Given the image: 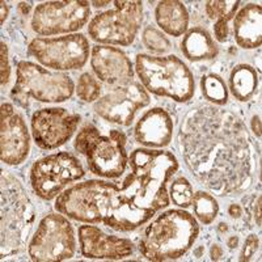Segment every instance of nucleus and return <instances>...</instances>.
<instances>
[{
	"label": "nucleus",
	"mask_w": 262,
	"mask_h": 262,
	"mask_svg": "<svg viewBox=\"0 0 262 262\" xmlns=\"http://www.w3.org/2000/svg\"><path fill=\"white\" fill-rule=\"evenodd\" d=\"M151 102L144 86L135 81L118 85L95 102L98 116L111 123L130 126L139 109Z\"/></svg>",
	"instance_id": "14"
},
{
	"label": "nucleus",
	"mask_w": 262,
	"mask_h": 262,
	"mask_svg": "<svg viewBox=\"0 0 262 262\" xmlns=\"http://www.w3.org/2000/svg\"><path fill=\"white\" fill-rule=\"evenodd\" d=\"M179 142L189 172L215 195L244 193L253 182V142L232 112L210 104L194 107L180 126Z\"/></svg>",
	"instance_id": "1"
},
{
	"label": "nucleus",
	"mask_w": 262,
	"mask_h": 262,
	"mask_svg": "<svg viewBox=\"0 0 262 262\" xmlns=\"http://www.w3.org/2000/svg\"><path fill=\"white\" fill-rule=\"evenodd\" d=\"M191 206H193L195 217L205 226L211 224L219 212V205H217L216 200L211 194L202 190L194 194Z\"/></svg>",
	"instance_id": "24"
},
{
	"label": "nucleus",
	"mask_w": 262,
	"mask_h": 262,
	"mask_svg": "<svg viewBox=\"0 0 262 262\" xmlns=\"http://www.w3.org/2000/svg\"><path fill=\"white\" fill-rule=\"evenodd\" d=\"M238 4H240V2H237V0H231V2L229 0H223V2L210 0V2H206L205 9L207 16L211 20H221V18L232 20L233 16L236 15Z\"/></svg>",
	"instance_id": "26"
},
{
	"label": "nucleus",
	"mask_w": 262,
	"mask_h": 262,
	"mask_svg": "<svg viewBox=\"0 0 262 262\" xmlns=\"http://www.w3.org/2000/svg\"><path fill=\"white\" fill-rule=\"evenodd\" d=\"M0 9H2V20H0V23L3 25L4 21H6L7 18V15H8V7H7L6 2H2V3H0Z\"/></svg>",
	"instance_id": "37"
},
{
	"label": "nucleus",
	"mask_w": 262,
	"mask_h": 262,
	"mask_svg": "<svg viewBox=\"0 0 262 262\" xmlns=\"http://www.w3.org/2000/svg\"><path fill=\"white\" fill-rule=\"evenodd\" d=\"M231 20L228 18H221V20H216L214 25V33H215V38H216L217 42H226L228 39L229 36V27L228 23Z\"/></svg>",
	"instance_id": "30"
},
{
	"label": "nucleus",
	"mask_w": 262,
	"mask_h": 262,
	"mask_svg": "<svg viewBox=\"0 0 262 262\" xmlns=\"http://www.w3.org/2000/svg\"><path fill=\"white\" fill-rule=\"evenodd\" d=\"M227 245H228L229 249H235V248L238 245V237H237V236H231V237L228 238V242H227Z\"/></svg>",
	"instance_id": "38"
},
{
	"label": "nucleus",
	"mask_w": 262,
	"mask_h": 262,
	"mask_svg": "<svg viewBox=\"0 0 262 262\" xmlns=\"http://www.w3.org/2000/svg\"><path fill=\"white\" fill-rule=\"evenodd\" d=\"M254 217H256L257 226H261V195H258L256 202V210H254Z\"/></svg>",
	"instance_id": "35"
},
{
	"label": "nucleus",
	"mask_w": 262,
	"mask_h": 262,
	"mask_svg": "<svg viewBox=\"0 0 262 262\" xmlns=\"http://www.w3.org/2000/svg\"><path fill=\"white\" fill-rule=\"evenodd\" d=\"M116 8L98 13L91 20L88 34L104 45L128 46L135 41L143 23L142 2H114Z\"/></svg>",
	"instance_id": "8"
},
{
	"label": "nucleus",
	"mask_w": 262,
	"mask_h": 262,
	"mask_svg": "<svg viewBox=\"0 0 262 262\" xmlns=\"http://www.w3.org/2000/svg\"><path fill=\"white\" fill-rule=\"evenodd\" d=\"M169 194L173 205L182 207V209H188L189 206H191L194 195L193 186L185 177H179L170 184Z\"/></svg>",
	"instance_id": "25"
},
{
	"label": "nucleus",
	"mask_w": 262,
	"mask_h": 262,
	"mask_svg": "<svg viewBox=\"0 0 262 262\" xmlns=\"http://www.w3.org/2000/svg\"><path fill=\"white\" fill-rule=\"evenodd\" d=\"M85 172L78 158L58 152L39 159L30 169V185L39 198L50 201L69 184L83 179Z\"/></svg>",
	"instance_id": "10"
},
{
	"label": "nucleus",
	"mask_w": 262,
	"mask_h": 262,
	"mask_svg": "<svg viewBox=\"0 0 262 262\" xmlns=\"http://www.w3.org/2000/svg\"><path fill=\"white\" fill-rule=\"evenodd\" d=\"M135 70L144 90L154 95L186 102L195 92L193 74L176 55L152 57L139 54L135 58Z\"/></svg>",
	"instance_id": "5"
},
{
	"label": "nucleus",
	"mask_w": 262,
	"mask_h": 262,
	"mask_svg": "<svg viewBox=\"0 0 262 262\" xmlns=\"http://www.w3.org/2000/svg\"><path fill=\"white\" fill-rule=\"evenodd\" d=\"M107 4H111V2H92V6L96 8H100V7H105Z\"/></svg>",
	"instance_id": "39"
},
{
	"label": "nucleus",
	"mask_w": 262,
	"mask_h": 262,
	"mask_svg": "<svg viewBox=\"0 0 262 262\" xmlns=\"http://www.w3.org/2000/svg\"><path fill=\"white\" fill-rule=\"evenodd\" d=\"M210 254H211L212 261H217V259H221L222 256H223V249H222L221 245L214 244L211 247V250H210Z\"/></svg>",
	"instance_id": "32"
},
{
	"label": "nucleus",
	"mask_w": 262,
	"mask_h": 262,
	"mask_svg": "<svg viewBox=\"0 0 262 262\" xmlns=\"http://www.w3.org/2000/svg\"><path fill=\"white\" fill-rule=\"evenodd\" d=\"M135 139L148 148H163L173 137V121L163 107H152L138 121L134 130Z\"/></svg>",
	"instance_id": "18"
},
{
	"label": "nucleus",
	"mask_w": 262,
	"mask_h": 262,
	"mask_svg": "<svg viewBox=\"0 0 262 262\" xmlns=\"http://www.w3.org/2000/svg\"><path fill=\"white\" fill-rule=\"evenodd\" d=\"M198 233L200 226L194 215L185 210H168L144 229L139 250L148 261H172L193 247Z\"/></svg>",
	"instance_id": "3"
},
{
	"label": "nucleus",
	"mask_w": 262,
	"mask_h": 262,
	"mask_svg": "<svg viewBox=\"0 0 262 262\" xmlns=\"http://www.w3.org/2000/svg\"><path fill=\"white\" fill-rule=\"evenodd\" d=\"M259 247V238L257 235H249L244 243V248L240 254V261H250L254 253L257 252Z\"/></svg>",
	"instance_id": "29"
},
{
	"label": "nucleus",
	"mask_w": 262,
	"mask_h": 262,
	"mask_svg": "<svg viewBox=\"0 0 262 262\" xmlns=\"http://www.w3.org/2000/svg\"><path fill=\"white\" fill-rule=\"evenodd\" d=\"M81 118L63 107H45L34 112L30 121L33 139L42 149H55L72 138Z\"/></svg>",
	"instance_id": "13"
},
{
	"label": "nucleus",
	"mask_w": 262,
	"mask_h": 262,
	"mask_svg": "<svg viewBox=\"0 0 262 262\" xmlns=\"http://www.w3.org/2000/svg\"><path fill=\"white\" fill-rule=\"evenodd\" d=\"M144 48L155 54H164L170 50V42L160 30L154 27H147L142 34Z\"/></svg>",
	"instance_id": "27"
},
{
	"label": "nucleus",
	"mask_w": 262,
	"mask_h": 262,
	"mask_svg": "<svg viewBox=\"0 0 262 262\" xmlns=\"http://www.w3.org/2000/svg\"><path fill=\"white\" fill-rule=\"evenodd\" d=\"M228 214L231 215V217L233 219H238V217H242L243 215V209L240 205H231L228 209Z\"/></svg>",
	"instance_id": "33"
},
{
	"label": "nucleus",
	"mask_w": 262,
	"mask_h": 262,
	"mask_svg": "<svg viewBox=\"0 0 262 262\" xmlns=\"http://www.w3.org/2000/svg\"><path fill=\"white\" fill-rule=\"evenodd\" d=\"M155 18L159 27L172 37H180L189 27V13L184 3L177 0H164L156 6Z\"/></svg>",
	"instance_id": "20"
},
{
	"label": "nucleus",
	"mask_w": 262,
	"mask_h": 262,
	"mask_svg": "<svg viewBox=\"0 0 262 262\" xmlns=\"http://www.w3.org/2000/svg\"><path fill=\"white\" fill-rule=\"evenodd\" d=\"M75 250L76 238L72 224L60 212L46 215L28 245L30 259L37 262L66 261L75 256Z\"/></svg>",
	"instance_id": "9"
},
{
	"label": "nucleus",
	"mask_w": 262,
	"mask_h": 262,
	"mask_svg": "<svg viewBox=\"0 0 262 262\" xmlns=\"http://www.w3.org/2000/svg\"><path fill=\"white\" fill-rule=\"evenodd\" d=\"M229 91L236 100L242 102L249 101L258 88V75L249 64H237L229 75Z\"/></svg>",
	"instance_id": "22"
},
{
	"label": "nucleus",
	"mask_w": 262,
	"mask_h": 262,
	"mask_svg": "<svg viewBox=\"0 0 262 262\" xmlns=\"http://www.w3.org/2000/svg\"><path fill=\"white\" fill-rule=\"evenodd\" d=\"M233 33L240 48L253 50L262 42V9L254 3L247 4L235 15Z\"/></svg>",
	"instance_id": "19"
},
{
	"label": "nucleus",
	"mask_w": 262,
	"mask_h": 262,
	"mask_svg": "<svg viewBox=\"0 0 262 262\" xmlns=\"http://www.w3.org/2000/svg\"><path fill=\"white\" fill-rule=\"evenodd\" d=\"M252 130L257 135V138H261V119L258 116H254L252 118Z\"/></svg>",
	"instance_id": "34"
},
{
	"label": "nucleus",
	"mask_w": 262,
	"mask_h": 262,
	"mask_svg": "<svg viewBox=\"0 0 262 262\" xmlns=\"http://www.w3.org/2000/svg\"><path fill=\"white\" fill-rule=\"evenodd\" d=\"M28 54L42 66L55 71L83 69L90 58V42L81 33L54 38H34L28 46Z\"/></svg>",
	"instance_id": "11"
},
{
	"label": "nucleus",
	"mask_w": 262,
	"mask_h": 262,
	"mask_svg": "<svg viewBox=\"0 0 262 262\" xmlns=\"http://www.w3.org/2000/svg\"><path fill=\"white\" fill-rule=\"evenodd\" d=\"M0 257L20 253L27 244L34 211L24 186L13 174L0 179Z\"/></svg>",
	"instance_id": "4"
},
{
	"label": "nucleus",
	"mask_w": 262,
	"mask_h": 262,
	"mask_svg": "<svg viewBox=\"0 0 262 262\" xmlns=\"http://www.w3.org/2000/svg\"><path fill=\"white\" fill-rule=\"evenodd\" d=\"M201 90L205 100L215 106L226 105L228 101V88L226 81L215 74L205 75L201 80Z\"/></svg>",
	"instance_id": "23"
},
{
	"label": "nucleus",
	"mask_w": 262,
	"mask_h": 262,
	"mask_svg": "<svg viewBox=\"0 0 262 262\" xmlns=\"http://www.w3.org/2000/svg\"><path fill=\"white\" fill-rule=\"evenodd\" d=\"M0 159L8 165L24 163L29 155L30 135L27 123L12 104L0 107Z\"/></svg>",
	"instance_id": "15"
},
{
	"label": "nucleus",
	"mask_w": 262,
	"mask_h": 262,
	"mask_svg": "<svg viewBox=\"0 0 262 262\" xmlns=\"http://www.w3.org/2000/svg\"><path fill=\"white\" fill-rule=\"evenodd\" d=\"M181 51L186 59L191 62H201L216 58L219 49L207 30L202 28H191L185 33L182 38Z\"/></svg>",
	"instance_id": "21"
},
{
	"label": "nucleus",
	"mask_w": 262,
	"mask_h": 262,
	"mask_svg": "<svg viewBox=\"0 0 262 262\" xmlns=\"http://www.w3.org/2000/svg\"><path fill=\"white\" fill-rule=\"evenodd\" d=\"M130 173L122 185L100 180L101 223L130 232L169 205L167 184L179 169L172 152L138 148L128 156Z\"/></svg>",
	"instance_id": "2"
},
{
	"label": "nucleus",
	"mask_w": 262,
	"mask_h": 262,
	"mask_svg": "<svg viewBox=\"0 0 262 262\" xmlns=\"http://www.w3.org/2000/svg\"><path fill=\"white\" fill-rule=\"evenodd\" d=\"M30 8H32V3H20L18 4V11L21 12V15H28L30 11Z\"/></svg>",
	"instance_id": "36"
},
{
	"label": "nucleus",
	"mask_w": 262,
	"mask_h": 262,
	"mask_svg": "<svg viewBox=\"0 0 262 262\" xmlns=\"http://www.w3.org/2000/svg\"><path fill=\"white\" fill-rule=\"evenodd\" d=\"M91 66L98 79L106 84H127L134 78V67L121 49L96 45L91 53Z\"/></svg>",
	"instance_id": "17"
},
{
	"label": "nucleus",
	"mask_w": 262,
	"mask_h": 262,
	"mask_svg": "<svg viewBox=\"0 0 262 262\" xmlns=\"http://www.w3.org/2000/svg\"><path fill=\"white\" fill-rule=\"evenodd\" d=\"M76 93L78 97L85 102H93L98 100L101 93V84L92 75L85 72L79 78L78 85H76Z\"/></svg>",
	"instance_id": "28"
},
{
	"label": "nucleus",
	"mask_w": 262,
	"mask_h": 262,
	"mask_svg": "<svg viewBox=\"0 0 262 262\" xmlns=\"http://www.w3.org/2000/svg\"><path fill=\"white\" fill-rule=\"evenodd\" d=\"M74 91V81L63 72L48 71L28 60L16 64V83L11 96L24 109L29 107L30 98L39 102H63L71 98Z\"/></svg>",
	"instance_id": "7"
},
{
	"label": "nucleus",
	"mask_w": 262,
	"mask_h": 262,
	"mask_svg": "<svg viewBox=\"0 0 262 262\" xmlns=\"http://www.w3.org/2000/svg\"><path fill=\"white\" fill-rule=\"evenodd\" d=\"M91 16L90 2L66 0L46 2L36 7L33 12L32 29L39 36H54L81 29Z\"/></svg>",
	"instance_id": "12"
},
{
	"label": "nucleus",
	"mask_w": 262,
	"mask_h": 262,
	"mask_svg": "<svg viewBox=\"0 0 262 262\" xmlns=\"http://www.w3.org/2000/svg\"><path fill=\"white\" fill-rule=\"evenodd\" d=\"M217 229H219L221 232H226L227 229H228V227H227L226 223H221L219 226H217Z\"/></svg>",
	"instance_id": "40"
},
{
	"label": "nucleus",
	"mask_w": 262,
	"mask_h": 262,
	"mask_svg": "<svg viewBox=\"0 0 262 262\" xmlns=\"http://www.w3.org/2000/svg\"><path fill=\"white\" fill-rule=\"evenodd\" d=\"M126 135L122 131L111 130L102 135L96 126L86 123L75 138V149L85 158L88 168L96 176L118 179L128 164Z\"/></svg>",
	"instance_id": "6"
},
{
	"label": "nucleus",
	"mask_w": 262,
	"mask_h": 262,
	"mask_svg": "<svg viewBox=\"0 0 262 262\" xmlns=\"http://www.w3.org/2000/svg\"><path fill=\"white\" fill-rule=\"evenodd\" d=\"M11 76V69L8 63V50L4 42H2V85H7Z\"/></svg>",
	"instance_id": "31"
},
{
	"label": "nucleus",
	"mask_w": 262,
	"mask_h": 262,
	"mask_svg": "<svg viewBox=\"0 0 262 262\" xmlns=\"http://www.w3.org/2000/svg\"><path fill=\"white\" fill-rule=\"evenodd\" d=\"M78 232L80 252L86 258L123 259L134 252V244L131 240L107 235L102 229L90 223L79 227Z\"/></svg>",
	"instance_id": "16"
}]
</instances>
